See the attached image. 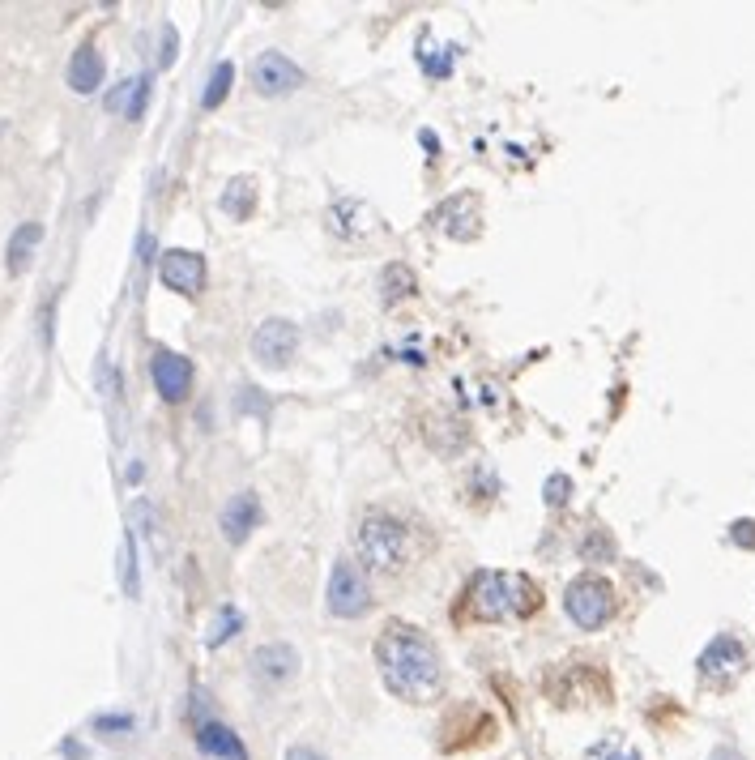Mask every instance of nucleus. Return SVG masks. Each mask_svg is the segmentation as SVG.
Masks as SVG:
<instances>
[{
  "mask_svg": "<svg viewBox=\"0 0 755 760\" xmlns=\"http://www.w3.org/2000/svg\"><path fill=\"white\" fill-rule=\"evenodd\" d=\"M239 624H244V615H239L235 607H222V611H218V620H214V628L205 632V645H222L227 637H235Z\"/></svg>",
  "mask_w": 755,
  "mask_h": 760,
  "instance_id": "b1692460",
  "label": "nucleus"
},
{
  "mask_svg": "<svg viewBox=\"0 0 755 760\" xmlns=\"http://www.w3.org/2000/svg\"><path fill=\"white\" fill-rule=\"evenodd\" d=\"M568 496H572V479H568V474H551V479H546L542 500L551 504V509H559V504H568Z\"/></svg>",
  "mask_w": 755,
  "mask_h": 760,
  "instance_id": "a878e982",
  "label": "nucleus"
},
{
  "mask_svg": "<svg viewBox=\"0 0 755 760\" xmlns=\"http://www.w3.org/2000/svg\"><path fill=\"white\" fill-rule=\"evenodd\" d=\"M99 82H103V56H99V47L82 43L73 52V60H69V86L77 94H94V90H99Z\"/></svg>",
  "mask_w": 755,
  "mask_h": 760,
  "instance_id": "2eb2a0df",
  "label": "nucleus"
},
{
  "mask_svg": "<svg viewBox=\"0 0 755 760\" xmlns=\"http://www.w3.org/2000/svg\"><path fill=\"white\" fill-rule=\"evenodd\" d=\"M94 731H103V735H124V731H133V718L128 714H116V718H94Z\"/></svg>",
  "mask_w": 755,
  "mask_h": 760,
  "instance_id": "cd10ccee",
  "label": "nucleus"
},
{
  "mask_svg": "<svg viewBox=\"0 0 755 760\" xmlns=\"http://www.w3.org/2000/svg\"><path fill=\"white\" fill-rule=\"evenodd\" d=\"M465 214H478V197H470V193H461V197H453L440 210V223H444V231L453 235V240H470V235H478V227L474 223H465Z\"/></svg>",
  "mask_w": 755,
  "mask_h": 760,
  "instance_id": "f3484780",
  "label": "nucleus"
},
{
  "mask_svg": "<svg viewBox=\"0 0 755 760\" xmlns=\"http://www.w3.org/2000/svg\"><path fill=\"white\" fill-rule=\"evenodd\" d=\"M158 274H163L171 291L197 295L205 287V257L201 252H188V248H171V252H163V261H158Z\"/></svg>",
  "mask_w": 755,
  "mask_h": 760,
  "instance_id": "9d476101",
  "label": "nucleus"
},
{
  "mask_svg": "<svg viewBox=\"0 0 755 760\" xmlns=\"http://www.w3.org/2000/svg\"><path fill=\"white\" fill-rule=\"evenodd\" d=\"M222 210L231 218H252L256 210V184L248 176H235L227 188H222Z\"/></svg>",
  "mask_w": 755,
  "mask_h": 760,
  "instance_id": "6ab92c4d",
  "label": "nucleus"
},
{
  "mask_svg": "<svg viewBox=\"0 0 755 760\" xmlns=\"http://www.w3.org/2000/svg\"><path fill=\"white\" fill-rule=\"evenodd\" d=\"M231 82H235V65H231V60H222V65L210 73V86H205V94H201V107H205V112H214V107L227 99Z\"/></svg>",
  "mask_w": 755,
  "mask_h": 760,
  "instance_id": "aec40b11",
  "label": "nucleus"
},
{
  "mask_svg": "<svg viewBox=\"0 0 755 760\" xmlns=\"http://www.w3.org/2000/svg\"><path fill=\"white\" fill-rule=\"evenodd\" d=\"M150 376H154V389L163 393V402H184L192 389V363L180 351H154Z\"/></svg>",
  "mask_w": 755,
  "mask_h": 760,
  "instance_id": "9b49d317",
  "label": "nucleus"
},
{
  "mask_svg": "<svg viewBox=\"0 0 755 760\" xmlns=\"http://www.w3.org/2000/svg\"><path fill=\"white\" fill-rule=\"evenodd\" d=\"M252 671H256V679H265V684H286V679L299 671V654L286 641L261 645L252 654Z\"/></svg>",
  "mask_w": 755,
  "mask_h": 760,
  "instance_id": "ddd939ff",
  "label": "nucleus"
},
{
  "mask_svg": "<svg viewBox=\"0 0 755 760\" xmlns=\"http://www.w3.org/2000/svg\"><path fill=\"white\" fill-rule=\"evenodd\" d=\"M146 103H150V77H128V82H120L116 90L107 94L111 112H120L128 120H137L141 112H146Z\"/></svg>",
  "mask_w": 755,
  "mask_h": 760,
  "instance_id": "dca6fc26",
  "label": "nucleus"
},
{
  "mask_svg": "<svg viewBox=\"0 0 755 760\" xmlns=\"http://www.w3.org/2000/svg\"><path fill=\"white\" fill-rule=\"evenodd\" d=\"M355 543H359V556L367 560V568H376V573H401L414 556L410 526L397 521L393 513H380V509H372L359 521Z\"/></svg>",
  "mask_w": 755,
  "mask_h": 760,
  "instance_id": "7ed1b4c3",
  "label": "nucleus"
},
{
  "mask_svg": "<svg viewBox=\"0 0 755 760\" xmlns=\"http://www.w3.org/2000/svg\"><path fill=\"white\" fill-rule=\"evenodd\" d=\"M713 760H743V756H738L734 748H717V752H713Z\"/></svg>",
  "mask_w": 755,
  "mask_h": 760,
  "instance_id": "473e14b6",
  "label": "nucleus"
},
{
  "mask_svg": "<svg viewBox=\"0 0 755 760\" xmlns=\"http://www.w3.org/2000/svg\"><path fill=\"white\" fill-rule=\"evenodd\" d=\"M414 291H419V287H414V274H410L406 265H389V269H384V304L410 299Z\"/></svg>",
  "mask_w": 755,
  "mask_h": 760,
  "instance_id": "412c9836",
  "label": "nucleus"
},
{
  "mask_svg": "<svg viewBox=\"0 0 755 760\" xmlns=\"http://www.w3.org/2000/svg\"><path fill=\"white\" fill-rule=\"evenodd\" d=\"M581 556H585V560H593V564H598V560H610V556H615V538H610L606 530H593V534L585 538Z\"/></svg>",
  "mask_w": 755,
  "mask_h": 760,
  "instance_id": "393cba45",
  "label": "nucleus"
},
{
  "mask_svg": "<svg viewBox=\"0 0 755 760\" xmlns=\"http://www.w3.org/2000/svg\"><path fill=\"white\" fill-rule=\"evenodd\" d=\"M376 667H380L384 688L410 705H427L444 692L440 649L414 624H401V620L384 624V632L376 637Z\"/></svg>",
  "mask_w": 755,
  "mask_h": 760,
  "instance_id": "f257e3e1",
  "label": "nucleus"
},
{
  "mask_svg": "<svg viewBox=\"0 0 755 760\" xmlns=\"http://www.w3.org/2000/svg\"><path fill=\"white\" fill-rule=\"evenodd\" d=\"M730 534H734V543H738V547L755 551V521H734Z\"/></svg>",
  "mask_w": 755,
  "mask_h": 760,
  "instance_id": "c756f323",
  "label": "nucleus"
},
{
  "mask_svg": "<svg viewBox=\"0 0 755 760\" xmlns=\"http://www.w3.org/2000/svg\"><path fill=\"white\" fill-rule=\"evenodd\" d=\"M423 69L431 77H448V69H453V52H440V56H423Z\"/></svg>",
  "mask_w": 755,
  "mask_h": 760,
  "instance_id": "c85d7f7f",
  "label": "nucleus"
},
{
  "mask_svg": "<svg viewBox=\"0 0 755 760\" xmlns=\"http://www.w3.org/2000/svg\"><path fill=\"white\" fill-rule=\"evenodd\" d=\"M120 577H124V590L137 598V560H133V538H124V547H120Z\"/></svg>",
  "mask_w": 755,
  "mask_h": 760,
  "instance_id": "bb28decb",
  "label": "nucleus"
},
{
  "mask_svg": "<svg viewBox=\"0 0 755 760\" xmlns=\"http://www.w3.org/2000/svg\"><path fill=\"white\" fill-rule=\"evenodd\" d=\"M743 667H747V645L738 637H730V632L713 637L709 645H704V654H700V675L717 679V684H730L734 675H743Z\"/></svg>",
  "mask_w": 755,
  "mask_h": 760,
  "instance_id": "1a4fd4ad",
  "label": "nucleus"
},
{
  "mask_svg": "<svg viewBox=\"0 0 755 760\" xmlns=\"http://www.w3.org/2000/svg\"><path fill=\"white\" fill-rule=\"evenodd\" d=\"M564 611L572 615V624L576 628H602L610 620V611H615V590H610V581L606 577H576L568 585V594H564Z\"/></svg>",
  "mask_w": 755,
  "mask_h": 760,
  "instance_id": "39448f33",
  "label": "nucleus"
},
{
  "mask_svg": "<svg viewBox=\"0 0 755 760\" xmlns=\"http://www.w3.org/2000/svg\"><path fill=\"white\" fill-rule=\"evenodd\" d=\"M39 240H43V223H22L18 231H13V240H9V257H5L9 274H22V269L30 265V257H35Z\"/></svg>",
  "mask_w": 755,
  "mask_h": 760,
  "instance_id": "a211bd4d",
  "label": "nucleus"
},
{
  "mask_svg": "<svg viewBox=\"0 0 755 760\" xmlns=\"http://www.w3.org/2000/svg\"><path fill=\"white\" fill-rule=\"evenodd\" d=\"M585 760H640V752L632 748L628 739L610 735V739H598V743H593V748L585 752Z\"/></svg>",
  "mask_w": 755,
  "mask_h": 760,
  "instance_id": "5701e85b",
  "label": "nucleus"
},
{
  "mask_svg": "<svg viewBox=\"0 0 755 760\" xmlns=\"http://www.w3.org/2000/svg\"><path fill=\"white\" fill-rule=\"evenodd\" d=\"M325 603H329V615H337V620H359V615L372 607V594H367V581H363L355 560H337L333 564Z\"/></svg>",
  "mask_w": 755,
  "mask_h": 760,
  "instance_id": "423d86ee",
  "label": "nucleus"
},
{
  "mask_svg": "<svg viewBox=\"0 0 755 760\" xmlns=\"http://www.w3.org/2000/svg\"><path fill=\"white\" fill-rule=\"evenodd\" d=\"M256 526H261V500H256V492H235L227 500V509H222V538L227 543H244Z\"/></svg>",
  "mask_w": 755,
  "mask_h": 760,
  "instance_id": "f8f14e48",
  "label": "nucleus"
},
{
  "mask_svg": "<svg viewBox=\"0 0 755 760\" xmlns=\"http://www.w3.org/2000/svg\"><path fill=\"white\" fill-rule=\"evenodd\" d=\"M286 760H325V756H320L316 748H299L295 743V748H286Z\"/></svg>",
  "mask_w": 755,
  "mask_h": 760,
  "instance_id": "2f4dec72",
  "label": "nucleus"
},
{
  "mask_svg": "<svg viewBox=\"0 0 755 760\" xmlns=\"http://www.w3.org/2000/svg\"><path fill=\"white\" fill-rule=\"evenodd\" d=\"M470 611L474 620H525L542 607L538 585L525 573H500V568H483L470 581Z\"/></svg>",
  "mask_w": 755,
  "mask_h": 760,
  "instance_id": "f03ea898",
  "label": "nucleus"
},
{
  "mask_svg": "<svg viewBox=\"0 0 755 760\" xmlns=\"http://www.w3.org/2000/svg\"><path fill=\"white\" fill-rule=\"evenodd\" d=\"M175 60V26H163V52H158V65H171Z\"/></svg>",
  "mask_w": 755,
  "mask_h": 760,
  "instance_id": "7c9ffc66",
  "label": "nucleus"
},
{
  "mask_svg": "<svg viewBox=\"0 0 755 760\" xmlns=\"http://www.w3.org/2000/svg\"><path fill=\"white\" fill-rule=\"evenodd\" d=\"M546 692H551V701H559V705H589V701L610 696V684L589 662H559V667L546 671Z\"/></svg>",
  "mask_w": 755,
  "mask_h": 760,
  "instance_id": "20e7f679",
  "label": "nucleus"
},
{
  "mask_svg": "<svg viewBox=\"0 0 755 760\" xmlns=\"http://www.w3.org/2000/svg\"><path fill=\"white\" fill-rule=\"evenodd\" d=\"M329 218H333V227L342 231V235H359V231H367V227H359L355 218H372V210H367L363 201H337Z\"/></svg>",
  "mask_w": 755,
  "mask_h": 760,
  "instance_id": "4be33fe9",
  "label": "nucleus"
},
{
  "mask_svg": "<svg viewBox=\"0 0 755 760\" xmlns=\"http://www.w3.org/2000/svg\"><path fill=\"white\" fill-rule=\"evenodd\" d=\"M295 346H299L295 321H282V316H273V321L256 325V334H252V359L261 363V368H286V363L295 359Z\"/></svg>",
  "mask_w": 755,
  "mask_h": 760,
  "instance_id": "0eeeda50",
  "label": "nucleus"
},
{
  "mask_svg": "<svg viewBox=\"0 0 755 760\" xmlns=\"http://www.w3.org/2000/svg\"><path fill=\"white\" fill-rule=\"evenodd\" d=\"M197 748L210 752V756H222V760H248L244 739H239L231 726H222V722H201L197 726Z\"/></svg>",
  "mask_w": 755,
  "mask_h": 760,
  "instance_id": "4468645a",
  "label": "nucleus"
},
{
  "mask_svg": "<svg viewBox=\"0 0 755 760\" xmlns=\"http://www.w3.org/2000/svg\"><path fill=\"white\" fill-rule=\"evenodd\" d=\"M248 77H252V90H256V94H265V99H278V94H291V90L303 82L299 65H295V60H286L282 52H261V56L252 60Z\"/></svg>",
  "mask_w": 755,
  "mask_h": 760,
  "instance_id": "6e6552de",
  "label": "nucleus"
}]
</instances>
